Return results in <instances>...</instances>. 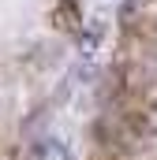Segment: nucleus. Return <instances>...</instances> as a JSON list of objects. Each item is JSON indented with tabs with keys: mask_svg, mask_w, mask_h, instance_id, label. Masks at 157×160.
Instances as JSON below:
<instances>
[{
	"mask_svg": "<svg viewBox=\"0 0 157 160\" xmlns=\"http://www.w3.org/2000/svg\"><path fill=\"white\" fill-rule=\"evenodd\" d=\"M34 160H71V153H68V145H64V142L45 138V142L34 145Z\"/></svg>",
	"mask_w": 157,
	"mask_h": 160,
	"instance_id": "nucleus-1",
	"label": "nucleus"
}]
</instances>
